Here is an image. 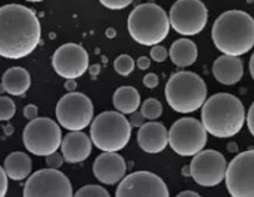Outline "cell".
Instances as JSON below:
<instances>
[{
	"instance_id": "22",
	"label": "cell",
	"mask_w": 254,
	"mask_h": 197,
	"mask_svg": "<svg viewBox=\"0 0 254 197\" xmlns=\"http://www.w3.org/2000/svg\"><path fill=\"white\" fill-rule=\"evenodd\" d=\"M31 169H33L31 159L20 151L11 152L4 161V170L9 179L14 181L25 180L31 174Z\"/></svg>"
},
{
	"instance_id": "35",
	"label": "cell",
	"mask_w": 254,
	"mask_h": 197,
	"mask_svg": "<svg viewBox=\"0 0 254 197\" xmlns=\"http://www.w3.org/2000/svg\"><path fill=\"white\" fill-rule=\"evenodd\" d=\"M247 125H248V129L252 135L254 136V103L249 108L248 115H247Z\"/></svg>"
},
{
	"instance_id": "16",
	"label": "cell",
	"mask_w": 254,
	"mask_h": 197,
	"mask_svg": "<svg viewBox=\"0 0 254 197\" xmlns=\"http://www.w3.org/2000/svg\"><path fill=\"white\" fill-rule=\"evenodd\" d=\"M94 175L104 185H115L124 179L126 174V162L116 152H104L94 162Z\"/></svg>"
},
{
	"instance_id": "10",
	"label": "cell",
	"mask_w": 254,
	"mask_h": 197,
	"mask_svg": "<svg viewBox=\"0 0 254 197\" xmlns=\"http://www.w3.org/2000/svg\"><path fill=\"white\" fill-rule=\"evenodd\" d=\"M170 24L185 36L201 33L208 21V11L201 0H177L170 10Z\"/></svg>"
},
{
	"instance_id": "20",
	"label": "cell",
	"mask_w": 254,
	"mask_h": 197,
	"mask_svg": "<svg viewBox=\"0 0 254 197\" xmlns=\"http://www.w3.org/2000/svg\"><path fill=\"white\" fill-rule=\"evenodd\" d=\"M1 85L8 94L20 96V95L25 94L30 87V74L23 67H10L4 72Z\"/></svg>"
},
{
	"instance_id": "3",
	"label": "cell",
	"mask_w": 254,
	"mask_h": 197,
	"mask_svg": "<svg viewBox=\"0 0 254 197\" xmlns=\"http://www.w3.org/2000/svg\"><path fill=\"white\" fill-rule=\"evenodd\" d=\"M201 116L207 132L219 138L237 135L246 121L243 104L238 97L227 92L216 94L204 101Z\"/></svg>"
},
{
	"instance_id": "34",
	"label": "cell",
	"mask_w": 254,
	"mask_h": 197,
	"mask_svg": "<svg viewBox=\"0 0 254 197\" xmlns=\"http://www.w3.org/2000/svg\"><path fill=\"white\" fill-rule=\"evenodd\" d=\"M39 109L35 105H26L24 108V116H25L28 120H34V119L38 118Z\"/></svg>"
},
{
	"instance_id": "36",
	"label": "cell",
	"mask_w": 254,
	"mask_h": 197,
	"mask_svg": "<svg viewBox=\"0 0 254 197\" xmlns=\"http://www.w3.org/2000/svg\"><path fill=\"white\" fill-rule=\"evenodd\" d=\"M151 66V60L147 57H141L137 60V67L141 70H147Z\"/></svg>"
},
{
	"instance_id": "28",
	"label": "cell",
	"mask_w": 254,
	"mask_h": 197,
	"mask_svg": "<svg viewBox=\"0 0 254 197\" xmlns=\"http://www.w3.org/2000/svg\"><path fill=\"white\" fill-rule=\"evenodd\" d=\"M99 1L105 8L111 9V10H121L130 5L133 0H99Z\"/></svg>"
},
{
	"instance_id": "29",
	"label": "cell",
	"mask_w": 254,
	"mask_h": 197,
	"mask_svg": "<svg viewBox=\"0 0 254 197\" xmlns=\"http://www.w3.org/2000/svg\"><path fill=\"white\" fill-rule=\"evenodd\" d=\"M168 57L167 49L162 45H153V48L151 49V58L155 60L156 63H163L166 62Z\"/></svg>"
},
{
	"instance_id": "26",
	"label": "cell",
	"mask_w": 254,
	"mask_h": 197,
	"mask_svg": "<svg viewBox=\"0 0 254 197\" xmlns=\"http://www.w3.org/2000/svg\"><path fill=\"white\" fill-rule=\"evenodd\" d=\"M15 104L8 96H0V121H8L15 115Z\"/></svg>"
},
{
	"instance_id": "11",
	"label": "cell",
	"mask_w": 254,
	"mask_h": 197,
	"mask_svg": "<svg viewBox=\"0 0 254 197\" xmlns=\"http://www.w3.org/2000/svg\"><path fill=\"white\" fill-rule=\"evenodd\" d=\"M70 180L58 169H43L31 175L24 186L25 197H71Z\"/></svg>"
},
{
	"instance_id": "40",
	"label": "cell",
	"mask_w": 254,
	"mask_h": 197,
	"mask_svg": "<svg viewBox=\"0 0 254 197\" xmlns=\"http://www.w3.org/2000/svg\"><path fill=\"white\" fill-rule=\"evenodd\" d=\"M26 1H30V3H41L44 0H26Z\"/></svg>"
},
{
	"instance_id": "39",
	"label": "cell",
	"mask_w": 254,
	"mask_h": 197,
	"mask_svg": "<svg viewBox=\"0 0 254 197\" xmlns=\"http://www.w3.org/2000/svg\"><path fill=\"white\" fill-rule=\"evenodd\" d=\"M249 71H251L252 77H253L254 80V53L251 58V62H249Z\"/></svg>"
},
{
	"instance_id": "25",
	"label": "cell",
	"mask_w": 254,
	"mask_h": 197,
	"mask_svg": "<svg viewBox=\"0 0 254 197\" xmlns=\"http://www.w3.org/2000/svg\"><path fill=\"white\" fill-rule=\"evenodd\" d=\"M114 69L121 76H128L135 70V62L128 55H120L115 60Z\"/></svg>"
},
{
	"instance_id": "15",
	"label": "cell",
	"mask_w": 254,
	"mask_h": 197,
	"mask_svg": "<svg viewBox=\"0 0 254 197\" xmlns=\"http://www.w3.org/2000/svg\"><path fill=\"white\" fill-rule=\"evenodd\" d=\"M53 67L56 74L64 79H77L89 69V55L77 44H65L54 54Z\"/></svg>"
},
{
	"instance_id": "27",
	"label": "cell",
	"mask_w": 254,
	"mask_h": 197,
	"mask_svg": "<svg viewBox=\"0 0 254 197\" xmlns=\"http://www.w3.org/2000/svg\"><path fill=\"white\" fill-rule=\"evenodd\" d=\"M74 196L76 197H110V194L101 186L97 185H87V186L81 187L75 192Z\"/></svg>"
},
{
	"instance_id": "32",
	"label": "cell",
	"mask_w": 254,
	"mask_h": 197,
	"mask_svg": "<svg viewBox=\"0 0 254 197\" xmlns=\"http://www.w3.org/2000/svg\"><path fill=\"white\" fill-rule=\"evenodd\" d=\"M145 116L142 115L141 111L136 110L135 113L131 114V118H130V124L131 126H135V128H141V126L145 124Z\"/></svg>"
},
{
	"instance_id": "23",
	"label": "cell",
	"mask_w": 254,
	"mask_h": 197,
	"mask_svg": "<svg viewBox=\"0 0 254 197\" xmlns=\"http://www.w3.org/2000/svg\"><path fill=\"white\" fill-rule=\"evenodd\" d=\"M112 103L121 114H132L140 108L141 96L135 87L121 86L115 91Z\"/></svg>"
},
{
	"instance_id": "31",
	"label": "cell",
	"mask_w": 254,
	"mask_h": 197,
	"mask_svg": "<svg viewBox=\"0 0 254 197\" xmlns=\"http://www.w3.org/2000/svg\"><path fill=\"white\" fill-rule=\"evenodd\" d=\"M8 192V175L5 170L0 166V197H4Z\"/></svg>"
},
{
	"instance_id": "8",
	"label": "cell",
	"mask_w": 254,
	"mask_h": 197,
	"mask_svg": "<svg viewBox=\"0 0 254 197\" xmlns=\"http://www.w3.org/2000/svg\"><path fill=\"white\" fill-rule=\"evenodd\" d=\"M168 143L177 155L194 156L206 146L207 130L197 119H180L168 131Z\"/></svg>"
},
{
	"instance_id": "19",
	"label": "cell",
	"mask_w": 254,
	"mask_h": 197,
	"mask_svg": "<svg viewBox=\"0 0 254 197\" xmlns=\"http://www.w3.org/2000/svg\"><path fill=\"white\" fill-rule=\"evenodd\" d=\"M212 71L218 82L223 85H234L241 81L243 76V63L238 57L224 54L217 58Z\"/></svg>"
},
{
	"instance_id": "33",
	"label": "cell",
	"mask_w": 254,
	"mask_h": 197,
	"mask_svg": "<svg viewBox=\"0 0 254 197\" xmlns=\"http://www.w3.org/2000/svg\"><path fill=\"white\" fill-rule=\"evenodd\" d=\"M158 76L156 74H147L145 77H143V85L148 89H155V87L158 86Z\"/></svg>"
},
{
	"instance_id": "37",
	"label": "cell",
	"mask_w": 254,
	"mask_h": 197,
	"mask_svg": "<svg viewBox=\"0 0 254 197\" xmlns=\"http://www.w3.org/2000/svg\"><path fill=\"white\" fill-rule=\"evenodd\" d=\"M65 89L69 92H72L76 90V82H75V79H66V82H65Z\"/></svg>"
},
{
	"instance_id": "7",
	"label": "cell",
	"mask_w": 254,
	"mask_h": 197,
	"mask_svg": "<svg viewBox=\"0 0 254 197\" xmlns=\"http://www.w3.org/2000/svg\"><path fill=\"white\" fill-rule=\"evenodd\" d=\"M25 149L36 156H48L56 152L61 146V129L54 120L36 118L30 120L23 132Z\"/></svg>"
},
{
	"instance_id": "13",
	"label": "cell",
	"mask_w": 254,
	"mask_h": 197,
	"mask_svg": "<svg viewBox=\"0 0 254 197\" xmlns=\"http://www.w3.org/2000/svg\"><path fill=\"white\" fill-rule=\"evenodd\" d=\"M190 176L199 186L212 187L221 184L226 177L227 162L216 150H204L193 156L190 166Z\"/></svg>"
},
{
	"instance_id": "17",
	"label": "cell",
	"mask_w": 254,
	"mask_h": 197,
	"mask_svg": "<svg viewBox=\"0 0 254 197\" xmlns=\"http://www.w3.org/2000/svg\"><path fill=\"white\" fill-rule=\"evenodd\" d=\"M61 152L64 160L70 164L82 162L91 155V137L81 131H71L61 141Z\"/></svg>"
},
{
	"instance_id": "4",
	"label": "cell",
	"mask_w": 254,
	"mask_h": 197,
	"mask_svg": "<svg viewBox=\"0 0 254 197\" xmlns=\"http://www.w3.org/2000/svg\"><path fill=\"white\" fill-rule=\"evenodd\" d=\"M170 18L161 6L152 3L137 5L128 16L127 28L135 41L145 46L162 43L170 33Z\"/></svg>"
},
{
	"instance_id": "38",
	"label": "cell",
	"mask_w": 254,
	"mask_h": 197,
	"mask_svg": "<svg viewBox=\"0 0 254 197\" xmlns=\"http://www.w3.org/2000/svg\"><path fill=\"white\" fill-rule=\"evenodd\" d=\"M178 197H199V195L194 191H183L177 195Z\"/></svg>"
},
{
	"instance_id": "14",
	"label": "cell",
	"mask_w": 254,
	"mask_h": 197,
	"mask_svg": "<svg viewBox=\"0 0 254 197\" xmlns=\"http://www.w3.org/2000/svg\"><path fill=\"white\" fill-rule=\"evenodd\" d=\"M116 197H168L167 185L157 175L137 171L124 177L116 190Z\"/></svg>"
},
{
	"instance_id": "1",
	"label": "cell",
	"mask_w": 254,
	"mask_h": 197,
	"mask_svg": "<svg viewBox=\"0 0 254 197\" xmlns=\"http://www.w3.org/2000/svg\"><path fill=\"white\" fill-rule=\"evenodd\" d=\"M41 26L31 9L19 4L0 8V57L23 59L38 48Z\"/></svg>"
},
{
	"instance_id": "2",
	"label": "cell",
	"mask_w": 254,
	"mask_h": 197,
	"mask_svg": "<svg viewBox=\"0 0 254 197\" xmlns=\"http://www.w3.org/2000/svg\"><path fill=\"white\" fill-rule=\"evenodd\" d=\"M212 39L221 53L241 57L254 46V19L246 11H226L214 21Z\"/></svg>"
},
{
	"instance_id": "21",
	"label": "cell",
	"mask_w": 254,
	"mask_h": 197,
	"mask_svg": "<svg viewBox=\"0 0 254 197\" xmlns=\"http://www.w3.org/2000/svg\"><path fill=\"white\" fill-rule=\"evenodd\" d=\"M171 60L175 65L180 67H187L193 65L198 57V49L192 40L188 39H178L171 45L170 49Z\"/></svg>"
},
{
	"instance_id": "6",
	"label": "cell",
	"mask_w": 254,
	"mask_h": 197,
	"mask_svg": "<svg viewBox=\"0 0 254 197\" xmlns=\"http://www.w3.org/2000/svg\"><path fill=\"white\" fill-rule=\"evenodd\" d=\"M132 126L119 111H104L91 123L90 135L97 149L104 152H117L128 143Z\"/></svg>"
},
{
	"instance_id": "30",
	"label": "cell",
	"mask_w": 254,
	"mask_h": 197,
	"mask_svg": "<svg viewBox=\"0 0 254 197\" xmlns=\"http://www.w3.org/2000/svg\"><path fill=\"white\" fill-rule=\"evenodd\" d=\"M64 164V156H61L58 152H53V154L46 156V165L51 169H60Z\"/></svg>"
},
{
	"instance_id": "12",
	"label": "cell",
	"mask_w": 254,
	"mask_h": 197,
	"mask_svg": "<svg viewBox=\"0 0 254 197\" xmlns=\"http://www.w3.org/2000/svg\"><path fill=\"white\" fill-rule=\"evenodd\" d=\"M227 190L233 197H254V150L237 155L226 171Z\"/></svg>"
},
{
	"instance_id": "24",
	"label": "cell",
	"mask_w": 254,
	"mask_h": 197,
	"mask_svg": "<svg viewBox=\"0 0 254 197\" xmlns=\"http://www.w3.org/2000/svg\"><path fill=\"white\" fill-rule=\"evenodd\" d=\"M141 113L145 116L146 120H157L163 113L162 104L158 100H156V99H152V97H151V99H147V100L142 104V106H141Z\"/></svg>"
},
{
	"instance_id": "9",
	"label": "cell",
	"mask_w": 254,
	"mask_h": 197,
	"mask_svg": "<svg viewBox=\"0 0 254 197\" xmlns=\"http://www.w3.org/2000/svg\"><path fill=\"white\" fill-rule=\"evenodd\" d=\"M58 123L69 131H81L92 123L94 105L85 94L72 91L64 95L56 105Z\"/></svg>"
},
{
	"instance_id": "5",
	"label": "cell",
	"mask_w": 254,
	"mask_h": 197,
	"mask_svg": "<svg viewBox=\"0 0 254 197\" xmlns=\"http://www.w3.org/2000/svg\"><path fill=\"white\" fill-rule=\"evenodd\" d=\"M168 105L180 114L194 113L207 99V86L201 76L190 71L172 75L165 87Z\"/></svg>"
},
{
	"instance_id": "18",
	"label": "cell",
	"mask_w": 254,
	"mask_h": 197,
	"mask_svg": "<svg viewBox=\"0 0 254 197\" xmlns=\"http://www.w3.org/2000/svg\"><path fill=\"white\" fill-rule=\"evenodd\" d=\"M138 146L147 154H158L168 145V131L161 123L143 124L137 133Z\"/></svg>"
}]
</instances>
